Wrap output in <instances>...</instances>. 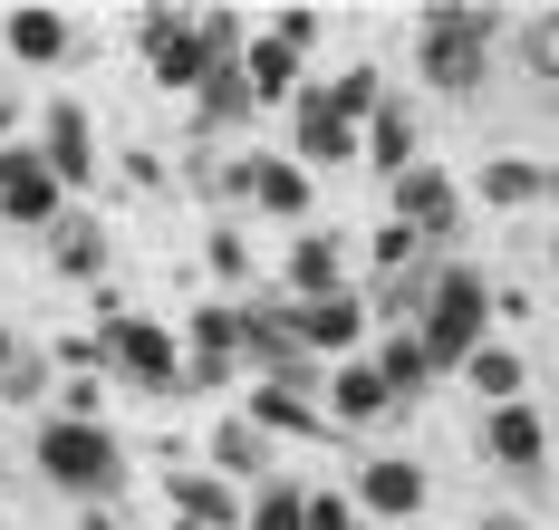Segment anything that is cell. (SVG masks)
<instances>
[{"label": "cell", "mask_w": 559, "mask_h": 530, "mask_svg": "<svg viewBox=\"0 0 559 530\" xmlns=\"http://www.w3.org/2000/svg\"><path fill=\"white\" fill-rule=\"evenodd\" d=\"M492 39H502V10H483V0H435V10L415 20V68H425V87L473 97V87L492 77Z\"/></svg>", "instance_id": "6da1fadb"}, {"label": "cell", "mask_w": 559, "mask_h": 530, "mask_svg": "<svg viewBox=\"0 0 559 530\" xmlns=\"http://www.w3.org/2000/svg\"><path fill=\"white\" fill-rule=\"evenodd\" d=\"M29 463L49 472L58 492H78V502L126 492V444H116L107 424H68V414H49V424L29 434Z\"/></svg>", "instance_id": "7a4b0ae2"}, {"label": "cell", "mask_w": 559, "mask_h": 530, "mask_svg": "<svg viewBox=\"0 0 559 530\" xmlns=\"http://www.w3.org/2000/svg\"><path fill=\"white\" fill-rule=\"evenodd\" d=\"M492 338V290H483V270H463V261H444V280H435V299H425V318H415V348H425V366L444 376V366H463V357Z\"/></svg>", "instance_id": "3957f363"}, {"label": "cell", "mask_w": 559, "mask_h": 530, "mask_svg": "<svg viewBox=\"0 0 559 530\" xmlns=\"http://www.w3.org/2000/svg\"><path fill=\"white\" fill-rule=\"evenodd\" d=\"M367 318H377V309H367L357 290H337V299H289V348H299V357H337V366H347L357 338H367Z\"/></svg>", "instance_id": "277c9868"}, {"label": "cell", "mask_w": 559, "mask_h": 530, "mask_svg": "<svg viewBox=\"0 0 559 530\" xmlns=\"http://www.w3.org/2000/svg\"><path fill=\"white\" fill-rule=\"evenodd\" d=\"M97 338H107V366H116V376H135V386H155V396L183 386V348H174V328H155V318H107Z\"/></svg>", "instance_id": "5b68a950"}, {"label": "cell", "mask_w": 559, "mask_h": 530, "mask_svg": "<svg viewBox=\"0 0 559 530\" xmlns=\"http://www.w3.org/2000/svg\"><path fill=\"white\" fill-rule=\"evenodd\" d=\"M0 222L10 232H49L58 222V174L39 165V145H0Z\"/></svg>", "instance_id": "8992f818"}, {"label": "cell", "mask_w": 559, "mask_h": 530, "mask_svg": "<svg viewBox=\"0 0 559 530\" xmlns=\"http://www.w3.org/2000/svg\"><path fill=\"white\" fill-rule=\"evenodd\" d=\"M357 135H367V125L337 107V87H309V97H299V174H309V165H319V174L357 165Z\"/></svg>", "instance_id": "52a82bcc"}, {"label": "cell", "mask_w": 559, "mask_h": 530, "mask_svg": "<svg viewBox=\"0 0 559 530\" xmlns=\"http://www.w3.org/2000/svg\"><path fill=\"white\" fill-rule=\"evenodd\" d=\"M39 165L58 174V193H78V183H97V125H87V107H39Z\"/></svg>", "instance_id": "ba28073f"}, {"label": "cell", "mask_w": 559, "mask_h": 530, "mask_svg": "<svg viewBox=\"0 0 559 530\" xmlns=\"http://www.w3.org/2000/svg\"><path fill=\"white\" fill-rule=\"evenodd\" d=\"M395 222L415 241H453V222H463V193H453L444 165H405L395 174Z\"/></svg>", "instance_id": "9c48e42d"}, {"label": "cell", "mask_w": 559, "mask_h": 530, "mask_svg": "<svg viewBox=\"0 0 559 530\" xmlns=\"http://www.w3.org/2000/svg\"><path fill=\"white\" fill-rule=\"evenodd\" d=\"M357 511H377V521H395V530H425V463L377 454V463L357 472Z\"/></svg>", "instance_id": "30bf717a"}, {"label": "cell", "mask_w": 559, "mask_h": 530, "mask_svg": "<svg viewBox=\"0 0 559 530\" xmlns=\"http://www.w3.org/2000/svg\"><path fill=\"white\" fill-rule=\"evenodd\" d=\"M39 241H49L58 280H97V270H107V222H97V213H58Z\"/></svg>", "instance_id": "8fae6325"}, {"label": "cell", "mask_w": 559, "mask_h": 530, "mask_svg": "<svg viewBox=\"0 0 559 530\" xmlns=\"http://www.w3.org/2000/svg\"><path fill=\"white\" fill-rule=\"evenodd\" d=\"M347 290V241L337 232H299L289 241V299H337Z\"/></svg>", "instance_id": "7c38bea8"}, {"label": "cell", "mask_w": 559, "mask_h": 530, "mask_svg": "<svg viewBox=\"0 0 559 530\" xmlns=\"http://www.w3.org/2000/svg\"><path fill=\"white\" fill-rule=\"evenodd\" d=\"M377 414H395L386 376H377V357H347L329 376V424H377Z\"/></svg>", "instance_id": "4fadbf2b"}, {"label": "cell", "mask_w": 559, "mask_h": 530, "mask_svg": "<svg viewBox=\"0 0 559 530\" xmlns=\"http://www.w3.org/2000/svg\"><path fill=\"white\" fill-rule=\"evenodd\" d=\"M0 39H10V59H20V68H58L78 29H68V10H10Z\"/></svg>", "instance_id": "5bb4252c"}, {"label": "cell", "mask_w": 559, "mask_h": 530, "mask_svg": "<svg viewBox=\"0 0 559 530\" xmlns=\"http://www.w3.org/2000/svg\"><path fill=\"white\" fill-rule=\"evenodd\" d=\"M483 444H492V463H511V472H540V454H550V434H540V414H531V406H492Z\"/></svg>", "instance_id": "9a60e30c"}, {"label": "cell", "mask_w": 559, "mask_h": 530, "mask_svg": "<svg viewBox=\"0 0 559 530\" xmlns=\"http://www.w3.org/2000/svg\"><path fill=\"white\" fill-rule=\"evenodd\" d=\"M550 165H531V155H492V165H483V203H492V213H521V203H540V193H550Z\"/></svg>", "instance_id": "2e32d148"}, {"label": "cell", "mask_w": 559, "mask_h": 530, "mask_svg": "<svg viewBox=\"0 0 559 530\" xmlns=\"http://www.w3.org/2000/svg\"><path fill=\"white\" fill-rule=\"evenodd\" d=\"M174 521L183 530H231L241 502H231V482H213V472H183V482H174Z\"/></svg>", "instance_id": "e0dca14e"}, {"label": "cell", "mask_w": 559, "mask_h": 530, "mask_svg": "<svg viewBox=\"0 0 559 530\" xmlns=\"http://www.w3.org/2000/svg\"><path fill=\"white\" fill-rule=\"evenodd\" d=\"M241 77H251V107H271V97L299 107V59L280 39H241Z\"/></svg>", "instance_id": "ac0fdd59"}, {"label": "cell", "mask_w": 559, "mask_h": 530, "mask_svg": "<svg viewBox=\"0 0 559 530\" xmlns=\"http://www.w3.org/2000/svg\"><path fill=\"white\" fill-rule=\"evenodd\" d=\"M251 203H261L271 222H299V213H309V174L280 165V155H251Z\"/></svg>", "instance_id": "d6986e66"}, {"label": "cell", "mask_w": 559, "mask_h": 530, "mask_svg": "<svg viewBox=\"0 0 559 530\" xmlns=\"http://www.w3.org/2000/svg\"><path fill=\"white\" fill-rule=\"evenodd\" d=\"M377 376H386L395 406H425V386H435V366H425V348H415V328H395L386 357H377Z\"/></svg>", "instance_id": "ffe728a7"}, {"label": "cell", "mask_w": 559, "mask_h": 530, "mask_svg": "<svg viewBox=\"0 0 559 530\" xmlns=\"http://www.w3.org/2000/svg\"><path fill=\"white\" fill-rule=\"evenodd\" d=\"M463 386H473V396H492V406H521V357H511L502 338H483V348L463 357Z\"/></svg>", "instance_id": "44dd1931"}, {"label": "cell", "mask_w": 559, "mask_h": 530, "mask_svg": "<svg viewBox=\"0 0 559 530\" xmlns=\"http://www.w3.org/2000/svg\"><path fill=\"white\" fill-rule=\"evenodd\" d=\"M213 454H223V472H231V482H271V434H261L251 414H231L223 434H213Z\"/></svg>", "instance_id": "7402d4cb"}, {"label": "cell", "mask_w": 559, "mask_h": 530, "mask_svg": "<svg viewBox=\"0 0 559 530\" xmlns=\"http://www.w3.org/2000/svg\"><path fill=\"white\" fill-rule=\"evenodd\" d=\"M357 145H367L386 174H405V165H415V107H405V97H386V107H377V125H367Z\"/></svg>", "instance_id": "603a6c76"}, {"label": "cell", "mask_w": 559, "mask_h": 530, "mask_svg": "<svg viewBox=\"0 0 559 530\" xmlns=\"http://www.w3.org/2000/svg\"><path fill=\"white\" fill-rule=\"evenodd\" d=\"M251 424H261V434H329L319 396H289V386H261V396H251Z\"/></svg>", "instance_id": "cb8c5ba5"}, {"label": "cell", "mask_w": 559, "mask_h": 530, "mask_svg": "<svg viewBox=\"0 0 559 530\" xmlns=\"http://www.w3.org/2000/svg\"><path fill=\"white\" fill-rule=\"evenodd\" d=\"M193 117H203V125H241V117H251V77H241V59L213 68V77L193 87Z\"/></svg>", "instance_id": "d4e9b609"}, {"label": "cell", "mask_w": 559, "mask_h": 530, "mask_svg": "<svg viewBox=\"0 0 559 530\" xmlns=\"http://www.w3.org/2000/svg\"><path fill=\"white\" fill-rule=\"evenodd\" d=\"M241 521L251 530H309V482H261V492H251V511H241Z\"/></svg>", "instance_id": "484cf974"}, {"label": "cell", "mask_w": 559, "mask_h": 530, "mask_svg": "<svg viewBox=\"0 0 559 530\" xmlns=\"http://www.w3.org/2000/svg\"><path fill=\"white\" fill-rule=\"evenodd\" d=\"M521 68L559 87V10H531V20H521Z\"/></svg>", "instance_id": "4316f807"}, {"label": "cell", "mask_w": 559, "mask_h": 530, "mask_svg": "<svg viewBox=\"0 0 559 530\" xmlns=\"http://www.w3.org/2000/svg\"><path fill=\"white\" fill-rule=\"evenodd\" d=\"M367 261H377V270H386V280H395V270H415V261H425V241L405 232V222H386V232L367 241Z\"/></svg>", "instance_id": "83f0119b"}, {"label": "cell", "mask_w": 559, "mask_h": 530, "mask_svg": "<svg viewBox=\"0 0 559 530\" xmlns=\"http://www.w3.org/2000/svg\"><path fill=\"white\" fill-rule=\"evenodd\" d=\"M203 261H213V280H251V270H261L241 232H213V241H203Z\"/></svg>", "instance_id": "f1b7e54d"}, {"label": "cell", "mask_w": 559, "mask_h": 530, "mask_svg": "<svg viewBox=\"0 0 559 530\" xmlns=\"http://www.w3.org/2000/svg\"><path fill=\"white\" fill-rule=\"evenodd\" d=\"M271 39L289 59H309V39H319V10H271Z\"/></svg>", "instance_id": "f546056e"}, {"label": "cell", "mask_w": 559, "mask_h": 530, "mask_svg": "<svg viewBox=\"0 0 559 530\" xmlns=\"http://www.w3.org/2000/svg\"><path fill=\"white\" fill-rule=\"evenodd\" d=\"M97 406H107L97 376H68V386H58V414H68V424H97Z\"/></svg>", "instance_id": "4dcf8cb0"}, {"label": "cell", "mask_w": 559, "mask_h": 530, "mask_svg": "<svg viewBox=\"0 0 559 530\" xmlns=\"http://www.w3.org/2000/svg\"><path fill=\"white\" fill-rule=\"evenodd\" d=\"M309 530H357V502L347 492H309Z\"/></svg>", "instance_id": "1f68e13d"}, {"label": "cell", "mask_w": 559, "mask_h": 530, "mask_svg": "<svg viewBox=\"0 0 559 530\" xmlns=\"http://www.w3.org/2000/svg\"><path fill=\"white\" fill-rule=\"evenodd\" d=\"M39 376H49V366L20 348V357H10V376H0V396H39Z\"/></svg>", "instance_id": "d6a6232c"}, {"label": "cell", "mask_w": 559, "mask_h": 530, "mask_svg": "<svg viewBox=\"0 0 559 530\" xmlns=\"http://www.w3.org/2000/svg\"><path fill=\"white\" fill-rule=\"evenodd\" d=\"M10 357H20V328H0V376H10Z\"/></svg>", "instance_id": "836d02e7"}, {"label": "cell", "mask_w": 559, "mask_h": 530, "mask_svg": "<svg viewBox=\"0 0 559 530\" xmlns=\"http://www.w3.org/2000/svg\"><path fill=\"white\" fill-rule=\"evenodd\" d=\"M473 530H531V521H502V511H492V521H473Z\"/></svg>", "instance_id": "e575fe53"}, {"label": "cell", "mask_w": 559, "mask_h": 530, "mask_svg": "<svg viewBox=\"0 0 559 530\" xmlns=\"http://www.w3.org/2000/svg\"><path fill=\"white\" fill-rule=\"evenodd\" d=\"M10 125H20V117H10V97H0V145H10Z\"/></svg>", "instance_id": "d590c367"}, {"label": "cell", "mask_w": 559, "mask_h": 530, "mask_svg": "<svg viewBox=\"0 0 559 530\" xmlns=\"http://www.w3.org/2000/svg\"><path fill=\"white\" fill-rule=\"evenodd\" d=\"M78 530H116V521H107V511H87V521H78Z\"/></svg>", "instance_id": "8d00e7d4"}]
</instances>
